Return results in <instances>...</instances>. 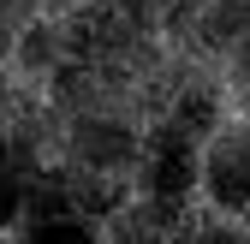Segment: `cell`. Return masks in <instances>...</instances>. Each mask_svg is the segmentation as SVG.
Segmentation results:
<instances>
[{"label":"cell","mask_w":250,"mask_h":244,"mask_svg":"<svg viewBox=\"0 0 250 244\" xmlns=\"http://www.w3.org/2000/svg\"><path fill=\"white\" fill-rule=\"evenodd\" d=\"M24 244H102L78 215H48V221H30Z\"/></svg>","instance_id":"6da1fadb"},{"label":"cell","mask_w":250,"mask_h":244,"mask_svg":"<svg viewBox=\"0 0 250 244\" xmlns=\"http://www.w3.org/2000/svg\"><path fill=\"white\" fill-rule=\"evenodd\" d=\"M6 6H18V0H0V54H12V48H18V36L30 30V24H24L18 12H6Z\"/></svg>","instance_id":"7a4b0ae2"}]
</instances>
